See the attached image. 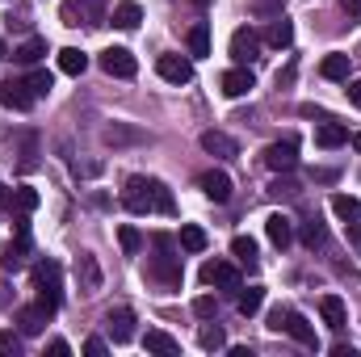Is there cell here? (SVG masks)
Masks as SVG:
<instances>
[{
    "label": "cell",
    "instance_id": "1",
    "mask_svg": "<svg viewBox=\"0 0 361 357\" xmlns=\"http://www.w3.org/2000/svg\"><path fill=\"white\" fill-rule=\"evenodd\" d=\"M122 202L130 214H177V202H173V189L156 177H130L122 189Z\"/></svg>",
    "mask_w": 361,
    "mask_h": 357
},
{
    "label": "cell",
    "instance_id": "2",
    "mask_svg": "<svg viewBox=\"0 0 361 357\" xmlns=\"http://www.w3.org/2000/svg\"><path fill=\"white\" fill-rule=\"evenodd\" d=\"M152 244H156V257H152V265H147V277L160 282L164 290H180L185 269H180V257L173 253V240H169V236H156Z\"/></svg>",
    "mask_w": 361,
    "mask_h": 357
},
{
    "label": "cell",
    "instance_id": "3",
    "mask_svg": "<svg viewBox=\"0 0 361 357\" xmlns=\"http://www.w3.org/2000/svg\"><path fill=\"white\" fill-rule=\"evenodd\" d=\"M269 328L273 332H286V337H294L302 349H319V337H315V328L298 315V311H290V307H277L269 315Z\"/></svg>",
    "mask_w": 361,
    "mask_h": 357
},
{
    "label": "cell",
    "instance_id": "4",
    "mask_svg": "<svg viewBox=\"0 0 361 357\" xmlns=\"http://www.w3.org/2000/svg\"><path fill=\"white\" fill-rule=\"evenodd\" d=\"M34 290H38V303H47L51 311H59V298H63V269L55 261H38L34 265Z\"/></svg>",
    "mask_w": 361,
    "mask_h": 357
},
{
    "label": "cell",
    "instance_id": "5",
    "mask_svg": "<svg viewBox=\"0 0 361 357\" xmlns=\"http://www.w3.org/2000/svg\"><path fill=\"white\" fill-rule=\"evenodd\" d=\"M59 17H63V25H101L105 21V0H63Z\"/></svg>",
    "mask_w": 361,
    "mask_h": 357
},
{
    "label": "cell",
    "instance_id": "6",
    "mask_svg": "<svg viewBox=\"0 0 361 357\" xmlns=\"http://www.w3.org/2000/svg\"><path fill=\"white\" fill-rule=\"evenodd\" d=\"M101 72L105 76H118V80H130L139 72V59L126 47H109V51H101Z\"/></svg>",
    "mask_w": 361,
    "mask_h": 357
},
{
    "label": "cell",
    "instance_id": "7",
    "mask_svg": "<svg viewBox=\"0 0 361 357\" xmlns=\"http://www.w3.org/2000/svg\"><path fill=\"white\" fill-rule=\"evenodd\" d=\"M34 101H38V97H34V89H30L21 76H8V80H0V105H4V109H17V114H25Z\"/></svg>",
    "mask_w": 361,
    "mask_h": 357
},
{
    "label": "cell",
    "instance_id": "8",
    "mask_svg": "<svg viewBox=\"0 0 361 357\" xmlns=\"http://www.w3.org/2000/svg\"><path fill=\"white\" fill-rule=\"evenodd\" d=\"M231 59H235L240 68H248V63H257V59H261V38H257V30L240 25V30L231 34Z\"/></svg>",
    "mask_w": 361,
    "mask_h": 357
},
{
    "label": "cell",
    "instance_id": "9",
    "mask_svg": "<svg viewBox=\"0 0 361 357\" xmlns=\"http://www.w3.org/2000/svg\"><path fill=\"white\" fill-rule=\"evenodd\" d=\"M202 286H223V290H240V273L231 261H206L202 265Z\"/></svg>",
    "mask_w": 361,
    "mask_h": 357
},
{
    "label": "cell",
    "instance_id": "10",
    "mask_svg": "<svg viewBox=\"0 0 361 357\" xmlns=\"http://www.w3.org/2000/svg\"><path fill=\"white\" fill-rule=\"evenodd\" d=\"M105 328H109L114 345H126V341H135V311H130V307H114V311L105 315Z\"/></svg>",
    "mask_w": 361,
    "mask_h": 357
},
{
    "label": "cell",
    "instance_id": "11",
    "mask_svg": "<svg viewBox=\"0 0 361 357\" xmlns=\"http://www.w3.org/2000/svg\"><path fill=\"white\" fill-rule=\"evenodd\" d=\"M265 164H269L273 173H290V169L298 164V143H294V139L269 143V147H265Z\"/></svg>",
    "mask_w": 361,
    "mask_h": 357
},
{
    "label": "cell",
    "instance_id": "12",
    "mask_svg": "<svg viewBox=\"0 0 361 357\" xmlns=\"http://www.w3.org/2000/svg\"><path fill=\"white\" fill-rule=\"evenodd\" d=\"M156 72H160L169 85H189V80H193V63H189L185 55H160V59H156Z\"/></svg>",
    "mask_w": 361,
    "mask_h": 357
},
{
    "label": "cell",
    "instance_id": "13",
    "mask_svg": "<svg viewBox=\"0 0 361 357\" xmlns=\"http://www.w3.org/2000/svg\"><path fill=\"white\" fill-rule=\"evenodd\" d=\"M219 89H223V97H248V92L257 89V80H252L248 68H231V72L219 76Z\"/></svg>",
    "mask_w": 361,
    "mask_h": 357
},
{
    "label": "cell",
    "instance_id": "14",
    "mask_svg": "<svg viewBox=\"0 0 361 357\" xmlns=\"http://www.w3.org/2000/svg\"><path fill=\"white\" fill-rule=\"evenodd\" d=\"M51 315H55V311H51L47 303H34V307H21V311H17V324H21V332H25V337H38V332L47 328V320H51Z\"/></svg>",
    "mask_w": 361,
    "mask_h": 357
},
{
    "label": "cell",
    "instance_id": "15",
    "mask_svg": "<svg viewBox=\"0 0 361 357\" xmlns=\"http://www.w3.org/2000/svg\"><path fill=\"white\" fill-rule=\"evenodd\" d=\"M197 185H202V193H206L210 202H231V177H227V173L210 169V173L197 177Z\"/></svg>",
    "mask_w": 361,
    "mask_h": 357
},
{
    "label": "cell",
    "instance_id": "16",
    "mask_svg": "<svg viewBox=\"0 0 361 357\" xmlns=\"http://www.w3.org/2000/svg\"><path fill=\"white\" fill-rule=\"evenodd\" d=\"M25 253H30V231L25 227H17V240L4 248V257H0V265L8 269V273H17V269L25 265Z\"/></svg>",
    "mask_w": 361,
    "mask_h": 357
},
{
    "label": "cell",
    "instance_id": "17",
    "mask_svg": "<svg viewBox=\"0 0 361 357\" xmlns=\"http://www.w3.org/2000/svg\"><path fill=\"white\" fill-rule=\"evenodd\" d=\"M265 236H269L277 248H286L290 240H294V223H290V214H281V210H273L269 219H265Z\"/></svg>",
    "mask_w": 361,
    "mask_h": 357
},
{
    "label": "cell",
    "instance_id": "18",
    "mask_svg": "<svg viewBox=\"0 0 361 357\" xmlns=\"http://www.w3.org/2000/svg\"><path fill=\"white\" fill-rule=\"evenodd\" d=\"M76 277H80V290H85V294L101 290V269H97V257L80 253V257H76Z\"/></svg>",
    "mask_w": 361,
    "mask_h": 357
},
{
    "label": "cell",
    "instance_id": "19",
    "mask_svg": "<svg viewBox=\"0 0 361 357\" xmlns=\"http://www.w3.org/2000/svg\"><path fill=\"white\" fill-rule=\"evenodd\" d=\"M319 311H324V320H328L332 332H341V328L349 324V311H345V303H341L336 294H324V298H319Z\"/></svg>",
    "mask_w": 361,
    "mask_h": 357
},
{
    "label": "cell",
    "instance_id": "20",
    "mask_svg": "<svg viewBox=\"0 0 361 357\" xmlns=\"http://www.w3.org/2000/svg\"><path fill=\"white\" fill-rule=\"evenodd\" d=\"M143 345H147V353H160V357H177L180 353V341H173V337L160 332V328H152V332L143 337Z\"/></svg>",
    "mask_w": 361,
    "mask_h": 357
},
{
    "label": "cell",
    "instance_id": "21",
    "mask_svg": "<svg viewBox=\"0 0 361 357\" xmlns=\"http://www.w3.org/2000/svg\"><path fill=\"white\" fill-rule=\"evenodd\" d=\"M315 143L319 147H341V143H349V131L341 122H319L315 126Z\"/></svg>",
    "mask_w": 361,
    "mask_h": 357
},
{
    "label": "cell",
    "instance_id": "22",
    "mask_svg": "<svg viewBox=\"0 0 361 357\" xmlns=\"http://www.w3.org/2000/svg\"><path fill=\"white\" fill-rule=\"evenodd\" d=\"M202 147L210 152V156H235L240 147H235V139L231 135H223V131H206L202 135Z\"/></svg>",
    "mask_w": 361,
    "mask_h": 357
},
{
    "label": "cell",
    "instance_id": "23",
    "mask_svg": "<svg viewBox=\"0 0 361 357\" xmlns=\"http://www.w3.org/2000/svg\"><path fill=\"white\" fill-rule=\"evenodd\" d=\"M85 68H89V55L85 51H76V47H63L59 51V72L63 76H80Z\"/></svg>",
    "mask_w": 361,
    "mask_h": 357
},
{
    "label": "cell",
    "instance_id": "24",
    "mask_svg": "<svg viewBox=\"0 0 361 357\" xmlns=\"http://www.w3.org/2000/svg\"><path fill=\"white\" fill-rule=\"evenodd\" d=\"M332 214L345 219V223H361V202L349 198V193H336V198H332Z\"/></svg>",
    "mask_w": 361,
    "mask_h": 357
},
{
    "label": "cell",
    "instance_id": "25",
    "mask_svg": "<svg viewBox=\"0 0 361 357\" xmlns=\"http://www.w3.org/2000/svg\"><path fill=\"white\" fill-rule=\"evenodd\" d=\"M139 21H143V8H139L135 0H122V4L114 8V25H118V30H135Z\"/></svg>",
    "mask_w": 361,
    "mask_h": 357
},
{
    "label": "cell",
    "instance_id": "26",
    "mask_svg": "<svg viewBox=\"0 0 361 357\" xmlns=\"http://www.w3.org/2000/svg\"><path fill=\"white\" fill-rule=\"evenodd\" d=\"M42 55H47V38H30V42H21V47L13 51V59H17V63H25V68H34Z\"/></svg>",
    "mask_w": 361,
    "mask_h": 357
},
{
    "label": "cell",
    "instance_id": "27",
    "mask_svg": "<svg viewBox=\"0 0 361 357\" xmlns=\"http://www.w3.org/2000/svg\"><path fill=\"white\" fill-rule=\"evenodd\" d=\"M319 76L324 80H349V55H324Z\"/></svg>",
    "mask_w": 361,
    "mask_h": 357
},
{
    "label": "cell",
    "instance_id": "28",
    "mask_svg": "<svg viewBox=\"0 0 361 357\" xmlns=\"http://www.w3.org/2000/svg\"><path fill=\"white\" fill-rule=\"evenodd\" d=\"M294 42V25L286 21V17H273V25H269V47H277V51H286Z\"/></svg>",
    "mask_w": 361,
    "mask_h": 357
},
{
    "label": "cell",
    "instance_id": "29",
    "mask_svg": "<svg viewBox=\"0 0 361 357\" xmlns=\"http://www.w3.org/2000/svg\"><path fill=\"white\" fill-rule=\"evenodd\" d=\"M189 51H193V59H206L210 55V30H206V21H197L189 30Z\"/></svg>",
    "mask_w": 361,
    "mask_h": 357
},
{
    "label": "cell",
    "instance_id": "30",
    "mask_svg": "<svg viewBox=\"0 0 361 357\" xmlns=\"http://www.w3.org/2000/svg\"><path fill=\"white\" fill-rule=\"evenodd\" d=\"M206 244H210V240H206L202 227H193V223L180 227V248H185V253H206Z\"/></svg>",
    "mask_w": 361,
    "mask_h": 357
},
{
    "label": "cell",
    "instance_id": "31",
    "mask_svg": "<svg viewBox=\"0 0 361 357\" xmlns=\"http://www.w3.org/2000/svg\"><path fill=\"white\" fill-rule=\"evenodd\" d=\"M240 315H257L261 311V303H265V290L261 286H248V290H240Z\"/></svg>",
    "mask_w": 361,
    "mask_h": 357
},
{
    "label": "cell",
    "instance_id": "32",
    "mask_svg": "<svg viewBox=\"0 0 361 357\" xmlns=\"http://www.w3.org/2000/svg\"><path fill=\"white\" fill-rule=\"evenodd\" d=\"M197 341H202V349H210V353L227 349V337H223V328H219V324H206V328L197 332Z\"/></svg>",
    "mask_w": 361,
    "mask_h": 357
},
{
    "label": "cell",
    "instance_id": "33",
    "mask_svg": "<svg viewBox=\"0 0 361 357\" xmlns=\"http://www.w3.org/2000/svg\"><path fill=\"white\" fill-rule=\"evenodd\" d=\"M25 85H30V89H34V97H47V92L55 89V76H51V72H47V68H34V72H30V76H25Z\"/></svg>",
    "mask_w": 361,
    "mask_h": 357
},
{
    "label": "cell",
    "instance_id": "34",
    "mask_svg": "<svg viewBox=\"0 0 361 357\" xmlns=\"http://www.w3.org/2000/svg\"><path fill=\"white\" fill-rule=\"evenodd\" d=\"M302 244H307V248H324V244H328V231H324V223H319V219L302 223Z\"/></svg>",
    "mask_w": 361,
    "mask_h": 357
},
{
    "label": "cell",
    "instance_id": "35",
    "mask_svg": "<svg viewBox=\"0 0 361 357\" xmlns=\"http://www.w3.org/2000/svg\"><path fill=\"white\" fill-rule=\"evenodd\" d=\"M231 253H235L244 265H257V240H252V236H235V240H231Z\"/></svg>",
    "mask_w": 361,
    "mask_h": 357
},
{
    "label": "cell",
    "instance_id": "36",
    "mask_svg": "<svg viewBox=\"0 0 361 357\" xmlns=\"http://www.w3.org/2000/svg\"><path fill=\"white\" fill-rule=\"evenodd\" d=\"M118 244H122V253H126V257H135V253L143 248V236L126 223V227H118Z\"/></svg>",
    "mask_w": 361,
    "mask_h": 357
},
{
    "label": "cell",
    "instance_id": "37",
    "mask_svg": "<svg viewBox=\"0 0 361 357\" xmlns=\"http://www.w3.org/2000/svg\"><path fill=\"white\" fill-rule=\"evenodd\" d=\"M13 206H17V219H25L30 210H38V193L34 189H17L13 193Z\"/></svg>",
    "mask_w": 361,
    "mask_h": 357
},
{
    "label": "cell",
    "instance_id": "38",
    "mask_svg": "<svg viewBox=\"0 0 361 357\" xmlns=\"http://www.w3.org/2000/svg\"><path fill=\"white\" fill-rule=\"evenodd\" d=\"M193 311H197L202 320H214V315H219V298H210V294H202V298H193Z\"/></svg>",
    "mask_w": 361,
    "mask_h": 357
},
{
    "label": "cell",
    "instance_id": "39",
    "mask_svg": "<svg viewBox=\"0 0 361 357\" xmlns=\"http://www.w3.org/2000/svg\"><path fill=\"white\" fill-rule=\"evenodd\" d=\"M269 193H277V198H281V193H286V198H294V193H298V181H290V177H281V173H277V181L269 185Z\"/></svg>",
    "mask_w": 361,
    "mask_h": 357
},
{
    "label": "cell",
    "instance_id": "40",
    "mask_svg": "<svg viewBox=\"0 0 361 357\" xmlns=\"http://www.w3.org/2000/svg\"><path fill=\"white\" fill-rule=\"evenodd\" d=\"M0 353H4V357H17V353H21V337H13V332H0Z\"/></svg>",
    "mask_w": 361,
    "mask_h": 357
},
{
    "label": "cell",
    "instance_id": "41",
    "mask_svg": "<svg viewBox=\"0 0 361 357\" xmlns=\"http://www.w3.org/2000/svg\"><path fill=\"white\" fill-rule=\"evenodd\" d=\"M85 353L89 357H105V341H101V337H89V341H85Z\"/></svg>",
    "mask_w": 361,
    "mask_h": 357
},
{
    "label": "cell",
    "instance_id": "42",
    "mask_svg": "<svg viewBox=\"0 0 361 357\" xmlns=\"http://www.w3.org/2000/svg\"><path fill=\"white\" fill-rule=\"evenodd\" d=\"M349 244L357 248V257H361V223H349Z\"/></svg>",
    "mask_w": 361,
    "mask_h": 357
},
{
    "label": "cell",
    "instance_id": "43",
    "mask_svg": "<svg viewBox=\"0 0 361 357\" xmlns=\"http://www.w3.org/2000/svg\"><path fill=\"white\" fill-rule=\"evenodd\" d=\"M47 349H51V357H68V353H72V349H68V341H51Z\"/></svg>",
    "mask_w": 361,
    "mask_h": 357
},
{
    "label": "cell",
    "instance_id": "44",
    "mask_svg": "<svg viewBox=\"0 0 361 357\" xmlns=\"http://www.w3.org/2000/svg\"><path fill=\"white\" fill-rule=\"evenodd\" d=\"M341 8H345L349 17H357V21H361V0H341Z\"/></svg>",
    "mask_w": 361,
    "mask_h": 357
},
{
    "label": "cell",
    "instance_id": "45",
    "mask_svg": "<svg viewBox=\"0 0 361 357\" xmlns=\"http://www.w3.org/2000/svg\"><path fill=\"white\" fill-rule=\"evenodd\" d=\"M349 101L361 109V80H353V85H349Z\"/></svg>",
    "mask_w": 361,
    "mask_h": 357
},
{
    "label": "cell",
    "instance_id": "46",
    "mask_svg": "<svg viewBox=\"0 0 361 357\" xmlns=\"http://www.w3.org/2000/svg\"><path fill=\"white\" fill-rule=\"evenodd\" d=\"M332 357H357V349H353V345H336V349H332Z\"/></svg>",
    "mask_w": 361,
    "mask_h": 357
},
{
    "label": "cell",
    "instance_id": "47",
    "mask_svg": "<svg viewBox=\"0 0 361 357\" xmlns=\"http://www.w3.org/2000/svg\"><path fill=\"white\" fill-rule=\"evenodd\" d=\"M353 147H357V152H361V131H357V135H353Z\"/></svg>",
    "mask_w": 361,
    "mask_h": 357
},
{
    "label": "cell",
    "instance_id": "48",
    "mask_svg": "<svg viewBox=\"0 0 361 357\" xmlns=\"http://www.w3.org/2000/svg\"><path fill=\"white\" fill-rule=\"evenodd\" d=\"M4 55H8V51H4V42H0V59H4Z\"/></svg>",
    "mask_w": 361,
    "mask_h": 357
}]
</instances>
